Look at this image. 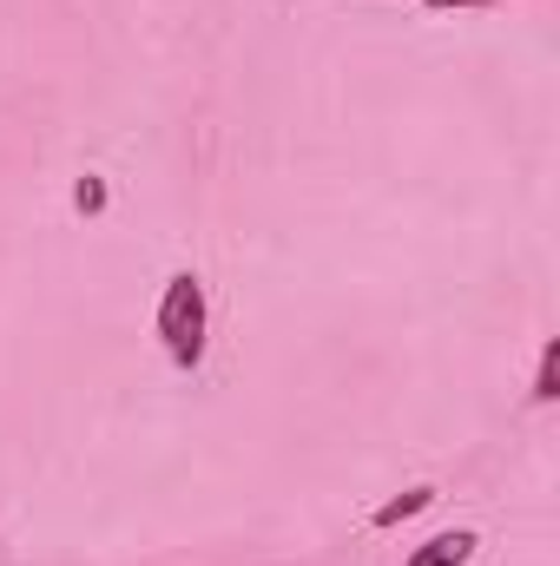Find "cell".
Listing matches in <instances>:
<instances>
[{"instance_id": "cell-3", "label": "cell", "mask_w": 560, "mask_h": 566, "mask_svg": "<svg viewBox=\"0 0 560 566\" xmlns=\"http://www.w3.org/2000/svg\"><path fill=\"white\" fill-rule=\"evenodd\" d=\"M422 507H435V488H409V494L383 501V507H376V527H403V521H409V514H422Z\"/></svg>"}, {"instance_id": "cell-1", "label": "cell", "mask_w": 560, "mask_h": 566, "mask_svg": "<svg viewBox=\"0 0 560 566\" xmlns=\"http://www.w3.org/2000/svg\"><path fill=\"white\" fill-rule=\"evenodd\" d=\"M205 323H211L205 283L191 277V271H178V277L165 283V296H158V336H165V356L178 369H198L205 363Z\"/></svg>"}, {"instance_id": "cell-4", "label": "cell", "mask_w": 560, "mask_h": 566, "mask_svg": "<svg viewBox=\"0 0 560 566\" xmlns=\"http://www.w3.org/2000/svg\"><path fill=\"white\" fill-rule=\"evenodd\" d=\"M560 396V343L541 349V369H535V402H554Z\"/></svg>"}, {"instance_id": "cell-6", "label": "cell", "mask_w": 560, "mask_h": 566, "mask_svg": "<svg viewBox=\"0 0 560 566\" xmlns=\"http://www.w3.org/2000/svg\"><path fill=\"white\" fill-rule=\"evenodd\" d=\"M428 13H455V7H495V0H422Z\"/></svg>"}, {"instance_id": "cell-2", "label": "cell", "mask_w": 560, "mask_h": 566, "mask_svg": "<svg viewBox=\"0 0 560 566\" xmlns=\"http://www.w3.org/2000/svg\"><path fill=\"white\" fill-rule=\"evenodd\" d=\"M475 547H481V541H475L468 527H455V534H435V541H422V547H416L403 566H468V554H475Z\"/></svg>"}, {"instance_id": "cell-5", "label": "cell", "mask_w": 560, "mask_h": 566, "mask_svg": "<svg viewBox=\"0 0 560 566\" xmlns=\"http://www.w3.org/2000/svg\"><path fill=\"white\" fill-rule=\"evenodd\" d=\"M73 205H80V211H106V185H100V178H80V185H73Z\"/></svg>"}]
</instances>
